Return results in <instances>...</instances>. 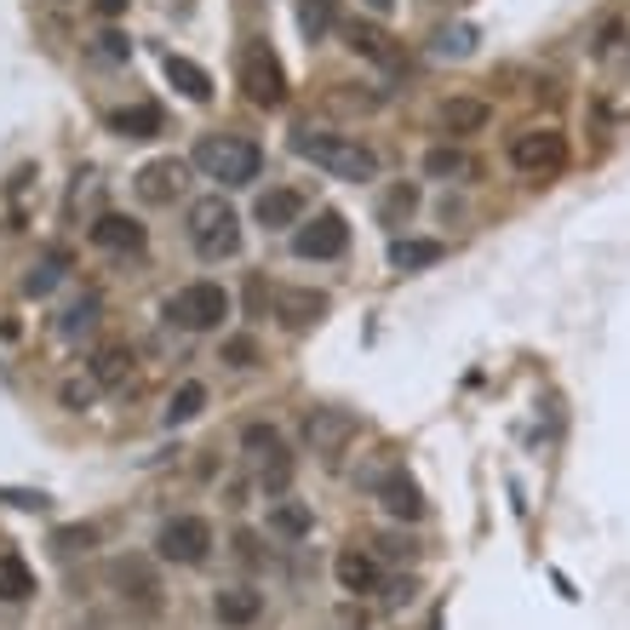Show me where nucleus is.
<instances>
[{
  "label": "nucleus",
  "instance_id": "nucleus-22",
  "mask_svg": "<svg viewBox=\"0 0 630 630\" xmlns=\"http://www.w3.org/2000/svg\"><path fill=\"white\" fill-rule=\"evenodd\" d=\"M447 247L441 241H390V263L396 270H424V263H436Z\"/></svg>",
  "mask_w": 630,
  "mask_h": 630
},
{
  "label": "nucleus",
  "instance_id": "nucleus-16",
  "mask_svg": "<svg viewBox=\"0 0 630 630\" xmlns=\"http://www.w3.org/2000/svg\"><path fill=\"white\" fill-rule=\"evenodd\" d=\"M92 241H98V247H110V253H138V247H144V223H132L120 213H104L92 223Z\"/></svg>",
  "mask_w": 630,
  "mask_h": 630
},
{
  "label": "nucleus",
  "instance_id": "nucleus-34",
  "mask_svg": "<svg viewBox=\"0 0 630 630\" xmlns=\"http://www.w3.org/2000/svg\"><path fill=\"white\" fill-rule=\"evenodd\" d=\"M64 408H75V413L92 408V384H75V378H69V384H64Z\"/></svg>",
  "mask_w": 630,
  "mask_h": 630
},
{
  "label": "nucleus",
  "instance_id": "nucleus-9",
  "mask_svg": "<svg viewBox=\"0 0 630 630\" xmlns=\"http://www.w3.org/2000/svg\"><path fill=\"white\" fill-rule=\"evenodd\" d=\"M344 247H350V223H344V213H316L293 235V253L298 258H338Z\"/></svg>",
  "mask_w": 630,
  "mask_h": 630
},
{
  "label": "nucleus",
  "instance_id": "nucleus-1",
  "mask_svg": "<svg viewBox=\"0 0 630 630\" xmlns=\"http://www.w3.org/2000/svg\"><path fill=\"white\" fill-rule=\"evenodd\" d=\"M293 155H304L310 167L333 172V178H350V184H361V178L378 172V155L368 144H356V138H344V132H298Z\"/></svg>",
  "mask_w": 630,
  "mask_h": 630
},
{
  "label": "nucleus",
  "instance_id": "nucleus-31",
  "mask_svg": "<svg viewBox=\"0 0 630 630\" xmlns=\"http://www.w3.org/2000/svg\"><path fill=\"white\" fill-rule=\"evenodd\" d=\"M92 321H98V298H80L75 310L64 316V338H80V333H92Z\"/></svg>",
  "mask_w": 630,
  "mask_h": 630
},
{
  "label": "nucleus",
  "instance_id": "nucleus-33",
  "mask_svg": "<svg viewBox=\"0 0 630 630\" xmlns=\"http://www.w3.org/2000/svg\"><path fill=\"white\" fill-rule=\"evenodd\" d=\"M98 52H104V57H110V64H120V57H127V52H132V40H127V35H120V29H104V35H98Z\"/></svg>",
  "mask_w": 630,
  "mask_h": 630
},
{
  "label": "nucleus",
  "instance_id": "nucleus-14",
  "mask_svg": "<svg viewBox=\"0 0 630 630\" xmlns=\"http://www.w3.org/2000/svg\"><path fill=\"white\" fill-rule=\"evenodd\" d=\"M333 574H338V584H344L350 596H373L378 584H384V579H378V562H373V556H361V551H338Z\"/></svg>",
  "mask_w": 630,
  "mask_h": 630
},
{
  "label": "nucleus",
  "instance_id": "nucleus-28",
  "mask_svg": "<svg viewBox=\"0 0 630 630\" xmlns=\"http://www.w3.org/2000/svg\"><path fill=\"white\" fill-rule=\"evenodd\" d=\"M430 47H436L441 57H464V52H476V29H471V24H453V29H441Z\"/></svg>",
  "mask_w": 630,
  "mask_h": 630
},
{
  "label": "nucleus",
  "instance_id": "nucleus-8",
  "mask_svg": "<svg viewBox=\"0 0 630 630\" xmlns=\"http://www.w3.org/2000/svg\"><path fill=\"white\" fill-rule=\"evenodd\" d=\"M304 441H310V453L338 459L356 441V413L350 408H310L304 413Z\"/></svg>",
  "mask_w": 630,
  "mask_h": 630
},
{
  "label": "nucleus",
  "instance_id": "nucleus-15",
  "mask_svg": "<svg viewBox=\"0 0 630 630\" xmlns=\"http://www.w3.org/2000/svg\"><path fill=\"white\" fill-rule=\"evenodd\" d=\"M160 69H167V80L190 98V104H207V98H213V75L201 69V64H190V57L167 52V57H160Z\"/></svg>",
  "mask_w": 630,
  "mask_h": 630
},
{
  "label": "nucleus",
  "instance_id": "nucleus-17",
  "mask_svg": "<svg viewBox=\"0 0 630 630\" xmlns=\"http://www.w3.org/2000/svg\"><path fill=\"white\" fill-rule=\"evenodd\" d=\"M213 614H218V625H253L263 614V596L247 591V584H235V591H218L213 596Z\"/></svg>",
  "mask_w": 630,
  "mask_h": 630
},
{
  "label": "nucleus",
  "instance_id": "nucleus-27",
  "mask_svg": "<svg viewBox=\"0 0 630 630\" xmlns=\"http://www.w3.org/2000/svg\"><path fill=\"white\" fill-rule=\"evenodd\" d=\"M57 275H64V253H47V258H40L35 270L24 275V293H29V298H47V293L57 287Z\"/></svg>",
  "mask_w": 630,
  "mask_h": 630
},
{
  "label": "nucleus",
  "instance_id": "nucleus-2",
  "mask_svg": "<svg viewBox=\"0 0 630 630\" xmlns=\"http://www.w3.org/2000/svg\"><path fill=\"white\" fill-rule=\"evenodd\" d=\"M195 167L207 178H218L223 190H241V184H253V178H258L263 150L253 144V138L218 132V138H201V144H195Z\"/></svg>",
  "mask_w": 630,
  "mask_h": 630
},
{
  "label": "nucleus",
  "instance_id": "nucleus-30",
  "mask_svg": "<svg viewBox=\"0 0 630 630\" xmlns=\"http://www.w3.org/2000/svg\"><path fill=\"white\" fill-rule=\"evenodd\" d=\"M350 47H356L361 57H390V47H384V35H378L373 24H350Z\"/></svg>",
  "mask_w": 630,
  "mask_h": 630
},
{
  "label": "nucleus",
  "instance_id": "nucleus-4",
  "mask_svg": "<svg viewBox=\"0 0 630 630\" xmlns=\"http://www.w3.org/2000/svg\"><path fill=\"white\" fill-rule=\"evenodd\" d=\"M167 316L178 321L184 333H213L223 316H230V293L218 287V281H190V287H178Z\"/></svg>",
  "mask_w": 630,
  "mask_h": 630
},
{
  "label": "nucleus",
  "instance_id": "nucleus-3",
  "mask_svg": "<svg viewBox=\"0 0 630 630\" xmlns=\"http://www.w3.org/2000/svg\"><path fill=\"white\" fill-rule=\"evenodd\" d=\"M190 241H195L201 258H230L241 247V223H235L230 201H218V195L195 201V207H190Z\"/></svg>",
  "mask_w": 630,
  "mask_h": 630
},
{
  "label": "nucleus",
  "instance_id": "nucleus-12",
  "mask_svg": "<svg viewBox=\"0 0 630 630\" xmlns=\"http://www.w3.org/2000/svg\"><path fill=\"white\" fill-rule=\"evenodd\" d=\"M253 218L263 223V230H287V223L304 218V195L298 190H263L253 201Z\"/></svg>",
  "mask_w": 630,
  "mask_h": 630
},
{
  "label": "nucleus",
  "instance_id": "nucleus-36",
  "mask_svg": "<svg viewBox=\"0 0 630 630\" xmlns=\"http://www.w3.org/2000/svg\"><path fill=\"white\" fill-rule=\"evenodd\" d=\"M92 539H98L92 527H64V533H57V544H64V551H75V544H80V551H87Z\"/></svg>",
  "mask_w": 630,
  "mask_h": 630
},
{
  "label": "nucleus",
  "instance_id": "nucleus-19",
  "mask_svg": "<svg viewBox=\"0 0 630 630\" xmlns=\"http://www.w3.org/2000/svg\"><path fill=\"white\" fill-rule=\"evenodd\" d=\"M132 378V350L127 344H104V350L92 356V384H104V390H115V384Z\"/></svg>",
  "mask_w": 630,
  "mask_h": 630
},
{
  "label": "nucleus",
  "instance_id": "nucleus-20",
  "mask_svg": "<svg viewBox=\"0 0 630 630\" xmlns=\"http://www.w3.org/2000/svg\"><path fill=\"white\" fill-rule=\"evenodd\" d=\"M441 127L447 132H481L487 127V104H481V98H447V104H441Z\"/></svg>",
  "mask_w": 630,
  "mask_h": 630
},
{
  "label": "nucleus",
  "instance_id": "nucleus-6",
  "mask_svg": "<svg viewBox=\"0 0 630 630\" xmlns=\"http://www.w3.org/2000/svg\"><path fill=\"white\" fill-rule=\"evenodd\" d=\"M511 160H516V172H527V178H551V172H562V167H567V138H562V132H551V127L516 132Z\"/></svg>",
  "mask_w": 630,
  "mask_h": 630
},
{
  "label": "nucleus",
  "instance_id": "nucleus-23",
  "mask_svg": "<svg viewBox=\"0 0 630 630\" xmlns=\"http://www.w3.org/2000/svg\"><path fill=\"white\" fill-rule=\"evenodd\" d=\"M241 447H247L258 464H270V459L287 453V447H281V430H275V424H247V430H241Z\"/></svg>",
  "mask_w": 630,
  "mask_h": 630
},
{
  "label": "nucleus",
  "instance_id": "nucleus-32",
  "mask_svg": "<svg viewBox=\"0 0 630 630\" xmlns=\"http://www.w3.org/2000/svg\"><path fill=\"white\" fill-rule=\"evenodd\" d=\"M413 207H419V190H413V184H401V190L384 195V218H408Z\"/></svg>",
  "mask_w": 630,
  "mask_h": 630
},
{
  "label": "nucleus",
  "instance_id": "nucleus-13",
  "mask_svg": "<svg viewBox=\"0 0 630 630\" xmlns=\"http://www.w3.org/2000/svg\"><path fill=\"white\" fill-rule=\"evenodd\" d=\"M378 504H384L396 522H419V516H424V493H419V487L401 476V471L378 481Z\"/></svg>",
  "mask_w": 630,
  "mask_h": 630
},
{
  "label": "nucleus",
  "instance_id": "nucleus-24",
  "mask_svg": "<svg viewBox=\"0 0 630 630\" xmlns=\"http://www.w3.org/2000/svg\"><path fill=\"white\" fill-rule=\"evenodd\" d=\"M270 527L281 539H304L310 533V511H304L298 499H275V511H270Z\"/></svg>",
  "mask_w": 630,
  "mask_h": 630
},
{
  "label": "nucleus",
  "instance_id": "nucleus-35",
  "mask_svg": "<svg viewBox=\"0 0 630 630\" xmlns=\"http://www.w3.org/2000/svg\"><path fill=\"white\" fill-rule=\"evenodd\" d=\"M223 356H230L235 368H253V338H230V344H223Z\"/></svg>",
  "mask_w": 630,
  "mask_h": 630
},
{
  "label": "nucleus",
  "instance_id": "nucleus-18",
  "mask_svg": "<svg viewBox=\"0 0 630 630\" xmlns=\"http://www.w3.org/2000/svg\"><path fill=\"white\" fill-rule=\"evenodd\" d=\"M35 596V574L17 551H0V602H29Z\"/></svg>",
  "mask_w": 630,
  "mask_h": 630
},
{
  "label": "nucleus",
  "instance_id": "nucleus-26",
  "mask_svg": "<svg viewBox=\"0 0 630 630\" xmlns=\"http://www.w3.org/2000/svg\"><path fill=\"white\" fill-rule=\"evenodd\" d=\"M201 408H207V384H178V396H172V408H167V424H190Z\"/></svg>",
  "mask_w": 630,
  "mask_h": 630
},
{
  "label": "nucleus",
  "instance_id": "nucleus-7",
  "mask_svg": "<svg viewBox=\"0 0 630 630\" xmlns=\"http://www.w3.org/2000/svg\"><path fill=\"white\" fill-rule=\"evenodd\" d=\"M241 87H247L253 104L263 110H275L281 98H287V80H281V64H275V52L263 47V40H253V47H241Z\"/></svg>",
  "mask_w": 630,
  "mask_h": 630
},
{
  "label": "nucleus",
  "instance_id": "nucleus-11",
  "mask_svg": "<svg viewBox=\"0 0 630 630\" xmlns=\"http://www.w3.org/2000/svg\"><path fill=\"white\" fill-rule=\"evenodd\" d=\"M184 190V160H150L144 172H138V201H150V207H167V201Z\"/></svg>",
  "mask_w": 630,
  "mask_h": 630
},
{
  "label": "nucleus",
  "instance_id": "nucleus-38",
  "mask_svg": "<svg viewBox=\"0 0 630 630\" xmlns=\"http://www.w3.org/2000/svg\"><path fill=\"white\" fill-rule=\"evenodd\" d=\"M368 7H373V12H390V7H396V0H368Z\"/></svg>",
  "mask_w": 630,
  "mask_h": 630
},
{
  "label": "nucleus",
  "instance_id": "nucleus-10",
  "mask_svg": "<svg viewBox=\"0 0 630 630\" xmlns=\"http://www.w3.org/2000/svg\"><path fill=\"white\" fill-rule=\"evenodd\" d=\"M275 316H281V327H316L321 316H327V293H310V287H281L275 293Z\"/></svg>",
  "mask_w": 630,
  "mask_h": 630
},
{
  "label": "nucleus",
  "instance_id": "nucleus-37",
  "mask_svg": "<svg viewBox=\"0 0 630 630\" xmlns=\"http://www.w3.org/2000/svg\"><path fill=\"white\" fill-rule=\"evenodd\" d=\"M92 7L104 12V17H120V12H127V0H92Z\"/></svg>",
  "mask_w": 630,
  "mask_h": 630
},
{
  "label": "nucleus",
  "instance_id": "nucleus-29",
  "mask_svg": "<svg viewBox=\"0 0 630 630\" xmlns=\"http://www.w3.org/2000/svg\"><path fill=\"white\" fill-rule=\"evenodd\" d=\"M298 24H304V35H310V40H321V35H327V24H333V0H304Z\"/></svg>",
  "mask_w": 630,
  "mask_h": 630
},
{
  "label": "nucleus",
  "instance_id": "nucleus-5",
  "mask_svg": "<svg viewBox=\"0 0 630 630\" xmlns=\"http://www.w3.org/2000/svg\"><path fill=\"white\" fill-rule=\"evenodd\" d=\"M155 551L167 562H178V567H195V562H207V551H213V527L201 516H172V522H160Z\"/></svg>",
  "mask_w": 630,
  "mask_h": 630
},
{
  "label": "nucleus",
  "instance_id": "nucleus-21",
  "mask_svg": "<svg viewBox=\"0 0 630 630\" xmlns=\"http://www.w3.org/2000/svg\"><path fill=\"white\" fill-rule=\"evenodd\" d=\"M110 127H115L120 138H155V132H160V110H155V104L115 110V115H110Z\"/></svg>",
  "mask_w": 630,
  "mask_h": 630
},
{
  "label": "nucleus",
  "instance_id": "nucleus-25",
  "mask_svg": "<svg viewBox=\"0 0 630 630\" xmlns=\"http://www.w3.org/2000/svg\"><path fill=\"white\" fill-rule=\"evenodd\" d=\"M424 172L430 178H471V155L453 150V144H436L430 155H424Z\"/></svg>",
  "mask_w": 630,
  "mask_h": 630
}]
</instances>
